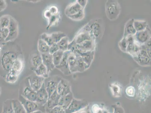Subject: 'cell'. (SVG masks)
<instances>
[{"instance_id": "obj_4", "label": "cell", "mask_w": 151, "mask_h": 113, "mask_svg": "<svg viewBox=\"0 0 151 113\" xmlns=\"http://www.w3.org/2000/svg\"><path fill=\"white\" fill-rule=\"evenodd\" d=\"M61 78L58 75H53L45 78L44 85L49 97L57 90L59 82Z\"/></svg>"}, {"instance_id": "obj_26", "label": "cell", "mask_w": 151, "mask_h": 113, "mask_svg": "<svg viewBox=\"0 0 151 113\" xmlns=\"http://www.w3.org/2000/svg\"><path fill=\"white\" fill-rule=\"evenodd\" d=\"M58 45L59 49L64 52L68 51V45H69V39L68 37H64L61 41L57 43Z\"/></svg>"}, {"instance_id": "obj_25", "label": "cell", "mask_w": 151, "mask_h": 113, "mask_svg": "<svg viewBox=\"0 0 151 113\" xmlns=\"http://www.w3.org/2000/svg\"><path fill=\"white\" fill-rule=\"evenodd\" d=\"M2 113H14L12 104V99H8L4 103Z\"/></svg>"}, {"instance_id": "obj_15", "label": "cell", "mask_w": 151, "mask_h": 113, "mask_svg": "<svg viewBox=\"0 0 151 113\" xmlns=\"http://www.w3.org/2000/svg\"><path fill=\"white\" fill-rule=\"evenodd\" d=\"M31 70L33 71L42 64V59L41 54L38 53L33 54L31 56L30 60Z\"/></svg>"}, {"instance_id": "obj_44", "label": "cell", "mask_w": 151, "mask_h": 113, "mask_svg": "<svg viewBox=\"0 0 151 113\" xmlns=\"http://www.w3.org/2000/svg\"><path fill=\"white\" fill-rule=\"evenodd\" d=\"M5 42V41L2 36L1 30L0 28V43H3Z\"/></svg>"}, {"instance_id": "obj_33", "label": "cell", "mask_w": 151, "mask_h": 113, "mask_svg": "<svg viewBox=\"0 0 151 113\" xmlns=\"http://www.w3.org/2000/svg\"><path fill=\"white\" fill-rule=\"evenodd\" d=\"M40 38L44 41L50 46L54 43L50 34L43 33L41 34L40 37Z\"/></svg>"}, {"instance_id": "obj_14", "label": "cell", "mask_w": 151, "mask_h": 113, "mask_svg": "<svg viewBox=\"0 0 151 113\" xmlns=\"http://www.w3.org/2000/svg\"><path fill=\"white\" fill-rule=\"evenodd\" d=\"M83 9L77 2H75L68 5L66 8L65 13L67 17L78 13Z\"/></svg>"}, {"instance_id": "obj_2", "label": "cell", "mask_w": 151, "mask_h": 113, "mask_svg": "<svg viewBox=\"0 0 151 113\" xmlns=\"http://www.w3.org/2000/svg\"><path fill=\"white\" fill-rule=\"evenodd\" d=\"M21 84L19 89V95L27 100L36 101V92L32 89L27 78L24 80L23 83Z\"/></svg>"}, {"instance_id": "obj_9", "label": "cell", "mask_w": 151, "mask_h": 113, "mask_svg": "<svg viewBox=\"0 0 151 113\" xmlns=\"http://www.w3.org/2000/svg\"><path fill=\"white\" fill-rule=\"evenodd\" d=\"M48 93L45 89L44 84L40 89L36 92V101L42 106H44L48 100Z\"/></svg>"}, {"instance_id": "obj_32", "label": "cell", "mask_w": 151, "mask_h": 113, "mask_svg": "<svg viewBox=\"0 0 151 113\" xmlns=\"http://www.w3.org/2000/svg\"><path fill=\"white\" fill-rule=\"evenodd\" d=\"M134 28L136 31H142L146 28L147 24L145 22L135 21L134 22Z\"/></svg>"}, {"instance_id": "obj_11", "label": "cell", "mask_w": 151, "mask_h": 113, "mask_svg": "<svg viewBox=\"0 0 151 113\" xmlns=\"http://www.w3.org/2000/svg\"><path fill=\"white\" fill-rule=\"evenodd\" d=\"M42 59V63L47 69L48 73H50L55 68L53 63L52 56L50 53H47L41 54Z\"/></svg>"}, {"instance_id": "obj_21", "label": "cell", "mask_w": 151, "mask_h": 113, "mask_svg": "<svg viewBox=\"0 0 151 113\" xmlns=\"http://www.w3.org/2000/svg\"><path fill=\"white\" fill-rule=\"evenodd\" d=\"M71 96L68 94L61 96L59 101L58 106L63 107L64 109H67L71 104Z\"/></svg>"}, {"instance_id": "obj_6", "label": "cell", "mask_w": 151, "mask_h": 113, "mask_svg": "<svg viewBox=\"0 0 151 113\" xmlns=\"http://www.w3.org/2000/svg\"><path fill=\"white\" fill-rule=\"evenodd\" d=\"M32 89L36 92L39 90L43 85L45 78L38 76L35 73L31 74L27 78Z\"/></svg>"}, {"instance_id": "obj_28", "label": "cell", "mask_w": 151, "mask_h": 113, "mask_svg": "<svg viewBox=\"0 0 151 113\" xmlns=\"http://www.w3.org/2000/svg\"><path fill=\"white\" fill-rule=\"evenodd\" d=\"M133 23L134 22H132V20H131L126 25L125 31V36H127L130 35H134L136 33V31L134 28Z\"/></svg>"}, {"instance_id": "obj_5", "label": "cell", "mask_w": 151, "mask_h": 113, "mask_svg": "<svg viewBox=\"0 0 151 113\" xmlns=\"http://www.w3.org/2000/svg\"><path fill=\"white\" fill-rule=\"evenodd\" d=\"M9 34L5 42H13L19 35V25L17 20L10 16V23L9 27Z\"/></svg>"}, {"instance_id": "obj_29", "label": "cell", "mask_w": 151, "mask_h": 113, "mask_svg": "<svg viewBox=\"0 0 151 113\" xmlns=\"http://www.w3.org/2000/svg\"><path fill=\"white\" fill-rule=\"evenodd\" d=\"M10 16L4 15L0 17V28L1 29L8 28L10 23Z\"/></svg>"}, {"instance_id": "obj_45", "label": "cell", "mask_w": 151, "mask_h": 113, "mask_svg": "<svg viewBox=\"0 0 151 113\" xmlns=\"http://www.w3.org/2000/svg\"><path fill=\"white\" fill-rule=\"evenodd\" d=\"M5 43V42H4ZM4 43H0V57H1V52H2V50L3 45Z\"/></svg>"}, {"instance_id": "obj_3", "label": "cell", "mask_w": 151, "mask_h": 113, "mask_svg": "<svg viewBox=\"0 0 151 113\" xmlns=\"http://www.w3.org/2000/svg\"><path fill=\"white\" fill-rule=\"evenodd\" d=\"M19 100L23 105L27 113H32L38 111L45 113L44 106L41 105L36 101L27 100L20 95Z\"/></svg>"}, {"instance_id": "obj_18", "label": "cell", "mask_w": 151, "mask_h": 113, "mask_svg": "<svg viewBox=\"0 0 151 113\" xmlns=\"http://www.w3.org/2000/svg\"><path fill=\"white\" fill-rule=\"evenodd\" d=\"M136 35L135 39L141 45L147 42L150 36L149 32L145 29L142 31L137 32Z\"/></svg>"}, {"instance_id": "obj_12", "label": "cell", "mask_w": 151, "mask_h": 113, "mask_svg": "<svg viewBox=\"0 0 151 113\" xmlns=\"http://www.w3.org/2000/svg\"><path fill=\"white\" fill-rule=\"evenodd\" d=\"M24 61L23 55H22L13 63L11 70L19 75L24 69Z\"/></svg>"}, {"instance_id": "obj_10", "label": "cell", "mask_w": 151, "mask_h": 113, "mask_svg": "<svg viewBox=\"0 0 151 113\" xmlns=\"http://www.w3.org/2000/svg\"><path fill=\"white\" fill-rule=\"evenodd\" d=\"M109 3V4L107 5L106 12L108 17L111 18V19H115L118 16L120 13V7L117 2H111Z\"/></svg>"}, {"instance_id": "obj_1", "label": "cell", "mask_w": 151, "mask_h": 113, "mask_svg": "<svg viewBox=\"0 0 151 113\" xmlns=\"http://www.w3.org/2000/svg\"><path fill=\"white\" fill-rule=\"evenodd\" d=\"M22 54L21 48L18 45L13 42L4 43L0 57V75L2 78L4 79L15 60Z\"/></svg>"}, {"instance_id": "obj_27", "label": "cell", "mask_w": 151, "mask_h": 113, "mask_svg": "<svg viewBox=\"0 0 151 113\" xmlns=\"http://www.w3.org/2000/svg\"><path fill=\"white\" fill-rule=\"evenodd\" d=\"M64 52L60 50H59L57 52H55L52 55L53 63L55 67L58 66L62 59Z\"/></svg>"}, {"instance_id": "obj_19", "label": "cell", "mask_w": 151, "mask_h": 113, "mask_svg": "<svg viewBox=\"0 0 151 113\" xmlns=\"http://www.w3.org/2000/svg\"><path fill=\"white\" fill-rule=\"evenodd\" d=\"M34 73L38 76L46 78L49 77L47 69L43 64H42L36 69L33 71Z\"/></svg>"}, {"instance_id": "obj_34", "label": "cell", "mask_w": 151, "mask_h": 113, "mask_svg": "<svg viewBox=\"0 0 151 113\" xmlns=\"http://www.w3.org/2000/svg\"><path fill=\"white\" fill-rule=\"evenodd\" d=\"M83 16H84V12H83V9H82L76 14L68 16V17L71 20L78 21L83 19Z\"/></svg>"}, {"instance_id": "obj_41", "label": "cell", "mask_w": 151, "mask_h": 113, "mask_svg": "<svg viewBox=\"0 0 151 113\" xmlns=\"http://www.w3.org/2000/svg\"><path fill=\"white\" fill-rule=\"evenodd\" d=\"M1 30L2 36L5 41L9 35V28H2L1 29Z\"/></svg>"}, {"instance_id": "obj_38", "label": "cell", "mask_w": 151, "mask_h": 113, "mask_svg": "<svg viewBox=\"0 0 151 113\" xmlns=\"http://www.w3.org/2000/svg\"><path fill=\"white\" fill-rule=\"evenodd\" d=\"M59 49L58 45L57 43H53L52 45L50 47V49H49V53H50V54L52 55L58 51Z\"/></svg>"}, {"instance_id": "obj_35", "label": "cell", "mask_w": 151, "mask_h": 113, "mask_svg": "<svg viewBox=\"0 0 151 113\" xmlns=\"http://www.w3.org/2000/svg\"><path fill=\"white\" fill-rule=\"evenodd\" d=\"M48 113H66L65 109L60 106H57L52 109Z\"/></svg>"}, {"instance_id": "obj_22", "label": "cell", "mask_w": 151, "mask_h": 113, "mask_svg": "<svg viewBox=\"0 0 151 113\" xmlns=\"http://www.w3.org/2000/svg\"><path fill=\"white\" fill-rule=\"evenodd\" d=\"M50 46L42 40L39 38L38 43V52L41 54L49 53Z\"/></svg>"}, {"instance_id": "obj_31", "label": "cell", "mask_w": 151, "mask_h": 113, "mask_svg": "<svg viewBox=\"0 0 151 113\" xmlns=\"http://www.w3.org/2000/svg\"><path fill=\"white\" fill-rule=\"evenodd\" d=\"M82 59L87 65H89L93 59V53L91 52H88L82 54H79Z\"/></svg>"}, {"instance_id": "obj_40", "label": "cell", "mask_w": 151, "mask_h": 113, "mask_svg": "<svg viewBox=\"0 0 151 113\" xmlns=\"http://www.w3.org/2000/svg\"><path fill=\"white\" fill-rule=\"evenodd\" d=\"M7 7L6 1L4 0H0V12L4 11Z\"/></svg>"}, {"instance_id": "obj_24", "label": "cell", "mask_w": 151, "mask_h": 113, "mask_svg": "<svg viewBox=\"0 0 151 113\" xmlns=\"http://www.w3.org/2000/svg\"><path fill=\"white\" fill-rule=\"evenodd\" d=\"M61 20L60 13L58 14L52 15L48 20V24L47 27V30H48L51 27H55L59 24Z\"/></svg>"}, {"instance_id": "obj_39", "label": "cell", "mask_w": 151, "mask_h": 113, "mask_svg": "<svg viewBox=\"0 0 151 113\" xmlns=\"http://www.w3.org/2000/svg\"><path fill=\"white\" fill-rule=\"evenodd\" d=\"M120 47L122 50L126 51L127 45H128V43H127L126 38H125L124 39L122 40L120 42Z\"/></svg>"}, {"instance_id": "obj_7", "label": "cell", "mask_w": 151, "mask_h": 113, "mask_svg": "<svg viewBox=\"0 0 151 113\" xmlns=\"http://www.w3.org/2000/svg\"><path fill=\"white\" fill-rule=\"evenodd\" d=\"M71 52L70 51H67L64 52L63 58L60 64L55 67L56 69L61 72L64 75H68L71 73L70 71L68 62V56Z\"/></svg>"}, {"instance_id": "obj_36", "label": "cell", "mask_w": 151, "mask_h": 113, "mask_svg": "<svg viewBox=\"0 0 151 113\" xmlns=\"http://www.w3.org/2000/svg\"><path fill=\"white\" fill-rule=\"evenodd\" d=\"M126 92L127 96H130V97H132L135 94V89L132 86H129L126 89Z\"/></svg>"}, {"instance_id": "obj_13", "label": "cell", "mask_w": 151, "mask_h": 113, "mask_svg": "<svg viewBox=\"0 0 151 113\" xmlns=\"http://www.w3.org/2000/svg\"><path fill=\"white\" fill-rule=\"evenodd\" d=\"M56 91L60 96H65L69 93L70 86L66 80L61 78Z\"/></svg>"}, {"instance_id": "obj_47", "label": "cell", "mask_w": 151, "mask_h": 113, "mask_svg": "<svg viewBox=\"0 0 151 113\" xmlns=\"http://www.w3.org/2000/svg\"><path fill=\"white\" fill-rule=\"evenodd\" d=\"M1 92H2V90H1V87H0V96H1Z\"/></svg>"}, {"instance_id": "obj_48", "label": "cell", "mask_w": 151, "mask_h": 113, "mask_svg": "<svg viewBox=\"0 0 151 113\" xmlns=\"http://www.w3.org/2000/svg\"></svg>"}, {"instance_id": "obj_43", "label": "cell", "mask_w": 151, "mask_h": 113, "mask_svg": "<svg viewBox=\"0 0 151 113\" xmlns=\"http://www.w3.org/2000/svg\"><path fill=\"white\" fill-rule=\"evenodd\" d=\"M99 108L97 105H94L93 106V111L95 113H96L99 111Z\"/></svg>"}, {"instance_id": "obj_46", "label": "cell", "mask_w": 151, "mask_h": 113, "mask_svg": "<svg viewBox=\"0 0 151 113\" xmlns=\"http://www.w3.org/2000/svg\"><path fill=\"white\" fill-rule=\"evenodd\" d=\"M42 113V111H38L34 112H32V113Z\"/></svg>"}, {"instance_id": "obj_16", "label": "cell", "mask_w": 151, "mask_h": 113, "mask_svg": "<svg viewBox=\"0 0 151 113\" xmlns=\"http://www.w3.org/2000/svg\"><path fill=\"white\" fill-rule=\"evenodd\" d=\"M145 49H141L138 55L135 56L137 58V62H138L141 65H147L150 62V59L148 56L147 53Z\"/></svg>"}, {"instance_id": "obj_20", "label": "cell", "mask_w": 151, "mask_h": 113, "mask_svg": "<svg viewBox=\"0 0 151 113\" xmlns=\"http://www.w3.org/2000/svg\"><path fill=\"white\" fill-rule=\"evenodd\" d=\"M12 104L14 113H27L23 105L19 100L12 99Z\"/></svg>"}, {"instance_id": "obj_23", "label": "cell", "mask_w": 151, "mask_h": 113, "mask_svg": "<svg viewBox=\"0 0 151 113\" xmlns=\"http://www.w3.org/2000/svg\"><path fill=\"white\" fill-rule=\"evenodd\" d=\"M19 75L11 70L5 76L4 79L8 83L14 84L16 83L18 79Z\"/></svg>"}, {"instance_id": "obj_17", "label": "cell", "mask_w": 151, "mask_h": 113, "mask_svg": "<svg viewBox=\"0 0 151 113\" xmlns=\"http://www.w3.org/2000/svg\"><path fill=\"white\" fill-rule=\"evenodd\" d=\"M68 65L71 73L78 71V62L76 56L73 53L71 52L68 57Z\"/></svg>"}, {"instance_id": "obj_8", "label": "cell", "mask_w": 151, "mask_h": 113, "mask_svg": "<svg viewBox=\"0 0 151 113\" xmlns=\"http://www.w3.org/2000/svg\"><path fill=\"white\" fill-rule=\"evenodd\" d=\"M61 96L58 93L57 91H55L49 96L47 102L45 105V113H48L52 109L58 106L59 101Z\"/></svg>"}, {"instance_id": "obj_37", "label": "cell", "mask_w": 151, "mask_h": 113, "mask_svg": "<svg viewBox=\"0 0 151 113\" xmlns=\"http://www.w3.org/2000/svg\"><path fill=\"white\" fill-rule=\"evenodd\" d=\"M52 15H56L60 13V12L58 7L55 5H52L48 9Z\"/></svg>"}, {"instance_id": "obj_30", "label": "cell", "mask_w": 151, "mask_h": 113, "mask_svg": "<svg viewBox=\"0 0 151 113\" xmlns=\"http://www.w3.org/2000/svg\"><path fill=\"white\" fill-rule=\"evenodd\" d=\"M54 43H57L63 38L67 36V34L62 32H58L50 34Z\"/></svg>"}, {"instance_id": "obj_42", "label": "cell", "mask_w": 151, "mask_h": 113, "mask_svg": "<svg viewBox=\"0 0 151 113\" xmlns=\"http://www.w3.org/2000/svg\"><path fill=\"white\" fill-rule=\"evenodd\" d=\"M43 14L45 18L47 19L48 20H49L50 18V17H52V16L48 9H46L45 11Z\"/></svg>"}]
</instances>
